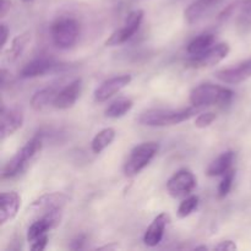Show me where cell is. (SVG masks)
<instances>
[{
	"instance_id": "obj_1",
	"label": "cell",
	"mask_w": 251,
	"mask_h": 251,
	"mask_svg": "<svg viewBox=\"0 0 251 251\" xmlns=\"http://www.w3.org/2000/svg\"><path fill=\"white\" fill-rule=\"evenodd\" d=\"M201 108L193 105L191 108L181 110L172 109H149L141 113L139 117V123L144 126L151 127H163L171 125H178L180 123L186 122L194 115L200 113Z\"/></svg>"
},
{
	"instance_id": "obj_2",
	"label": "cell",
	"mask_w": 251,
	"mask_h": 251,
	"mask_svg": "<svg viewBox=\"0 0 251 251\" xmlns=\"http://www.w3.org/2000/svg\"><path fill=\"white\" fill-rule=\"evenodd\" d=\"M43 147V137L42 135H36L32 137L11 159L6 163V166L2 169V178L11 179L15 176L24 173L29 164L36 159L39 152Z\"/></svg>"
},
{
	"instance_id": "obj_3",
	"label": "cell",
	"mask_w": 251,
	"mask_h": 251,
	"mask_svg": "<svg viewBox=\"0 0 251 251\" xmlns=\"http://www.w3.org/2000/svg\"><path fill=\"white\" fill-rule=\"evenodd\" d=\"M234 92L223 86L202 83L190 92V102L195 107L202 108L208 105H226L232 102Z\"/></svg>"
},
{
	"instance_id": "obj_4",
	"label": "cell",
	"mask_w": 251,
	"mask_h": 251,
	"mask_svg": "<svg viewBox=\"0 0 251 251\" xmlns=\"http://www.w3.org/2000/svg\"><path fill=\"white\" fill-rule=\"evenodd\" d=\"M51 41L59 49H70L80 36V25L74 17H60L50 27Z\"/></svg>"
},
{
	"instance_id": "obj_5",
	"label": "cell",
	"mask_w": 251,
	"mask_h": 251,
	"mask_svg": "<svg viewBox=\"0 0 251 251\" xmlns=\"http://www.w3.org/2000/svg\"><path fill=\"white\" fill-rule=\"evenodd\" d=\"M159 145L154 141L144 142L135 147L130 152L129 158L126 159L124 164V173L125 176L131 178V176H137L145 167L150 164V162L154 158L158 153Z\"/></svg>"
},
{
	"instance_id": "obj_6",
	"label": "cell",
	"mask_w": 251,
	"mask_h": 251,
	"mask_svg": "<svg viewBox=\"0 0 251 251\" xmlns=\"http://www.w3.org/2000/svg\"><path fill=\"white\" fill-rule=\"evenodd\" d=\"M144 16L145 12L142 11V10H134V11L130 12V14L127 15L126 20H125L124 26L110 34L109 38L105 41V46H120V44L129 41V39L139 31L140 26H141L142 24V20H144Z\"/></svg>"
},
{
	"instance_id": "obj_7",
	"label": "cell",
	"mask_w": 251,
	"mask_h": 251,
	"mask_svg": "<svg viewBox=\"0 0 251 251\" xmlns=\"http://www.w3.org/2000/svg\"><path fill=\"white\" fill-rule=\"evenodd\" d=\"M230 48L228 43H220L217 46L211 47L205 53L200 54V55L191 56L188 61H186V66L194 69H202V68H210V66L217 65L218 63L227 58L229 54Z\"/></svg>"
},
{
	"instance_id": "obj_8",
	"label": "cell",
	"mask_w": 251,
	"mask_h": 251,
	"mask_svg": "<svg viewBox=\"0 0 251 251\" xmlns=\"http://www.w3.org/2000/svg\"><path fill=\"white\" fill-rule=\"evenodd\" d=\"M196 188V178L188 169H181L167 181V190L173 198H184L193 193Z\"/></svg>"
},
{
	"instance_id": "obj_9",
	"label": "cell",
	"mask_w": 251,
	"mask_h": 251,
	"mask_svg": "<svg viewBox=\"0 0 251 251\" xmlns=\"http://www.w3.org/2000/svg\"><path fill=\"white\" fill-rule=\"evenodd\" d=\"M24 125V113L20 108L1 107L0 112V137L4 141Z\"/></svg>"
},
{
	"instance_id": "obj_10",
	"label": "cell",
	"mask_w": 251,
	"mask_h": 251,
	"mask_svg": "<svg viewBox=\"0 0 251 251\" xmlns=\"http://www.w3.org/2000/svg\"><path fill=\"white\" fill-rule=\"evenodd\" d=\"M64 68H65L64 64L56 63L50 58H38L26 64L21 70L20 76L22 78H33L44 76L49 73H56V71L63 70Z\"/></svg>"
},
{
	"instance_id": "obj_11",
	"label": "cell",
	"mask_w": 251,
	"mask_h": 251,
	"mask_svg": "<svg viewBox=\"0 0 251 251\" xmlns=\"http://www.w3.org/2000/svg\"><path fill=\"white\" fill-rule=\"evenodd\" d=\"M66 198L65 194L63 193H50L44 194V195L39 196L37 200H34L31 203V210L33 212L41 213L42 216L48 215V213L56 212V211L63 210L64 205H65Z\"/></svg>"
},
{
	"instance_id": "obj_12",
	"label": "cell",
	"mask_w": 251,
	"mask_h": 251,
	"mask_svg": "<svg viewBox=\"0 0 251 251\" xmlns=\"http://www.w3.org/2000/svg\"><path fill=\"white\" fill-rule=\"evenodd\" d=\"M215 76L221 82L229 83V85H238V83L244 82L251 78V58L238 64L237 66L216 71Z\"/></svg>"
},
{
	"instance_id": "obj_13",
	"label": "cell",
	"mask_w": 251,
	"mask_h": 251,
	"mask_svg": "<svg viewBox=\"0 0 251 251\" xmlns=\"http://www.w3.org/2000/svg\"><path fill=\"white\" fill-rule=\"evenodd\" d=\"M132 80V76L126 74V75H119L115 77L109 78V80L104 81L97 90L95 91V100L96 102H105L113 96L119 93L123 88L126 87Z\"/></svg>"
},
{
	"instance_id": "obj_14",
	"label": "cell",
	"mask_w": 251,
	"mask_h": 251,
	"mask_svg": "<svg viewBox=\"0 0 251 251\" xmlns=\"http://www.w3.org/2000/svg\"><path fill=\"white\" fill-rule=\"evenodd\" d=\"M81 92H82V80L76 78L59 91L53 105L58 109H69V108L74 107L76 100L80 97Z\"/></svg>"
},
{
	"instance_id": "obj_15",
	"label": "cell",
	"mask_w": 251,
	"mask_h": 251,
	"mask_svg": "<svg viewBox=\"0 0 251 251\" xmlns=\"http://www.w3.org/2000/svg\"><path fill=\"white\" fill-rule=\"evenodd\" d=\"M21 206V198L16 191L2 193L0 195V225L10 222L16 217Z\"/></svg>"
},
{
	"instance_id": "obj_16",
	"label": "cell",
	"mask_w": 251,
	"mask_h": 251,
	"mask_svg": "<svg viewBox=\"0 0 251 251\" xmlns=\"http://www.w3.org/2000/svg\"><path fill=\"white\" fill-rule=\"evenodd\" d=\"M168 222L169 216L167 215V213H159V215L152 221V223L150 225V227L147 228L144 235V243L147 247L153 248L161 243Z\"/></svg>"
},
{
	"instance_id": "obj_17",
	"label": "cell",
	"mask_w": 251,
	"mask_h": 251,
	"mask_svg": "<svg viewBox=\"0 0 251 251\" xmlns=\"http://www.w3.org/2000/svg\"><path fill=\"white\" fill-rule=\"evenodd\" d=\"M222 0H196L191 2L184 11V17L189 25H194L206 16Z\"/></svg>"
},
{
	"instance_id": "obj_18",
	"label": "cell",
	"mask_w": 251,
	"mask_h": 251,
	"mask_svg": "<svg viewBox=\"0 0 251 251\" xmlns=\"http://www.w3.org/2000/svg\"><path fill=\"white\" fill-rule=\"evenodd\" d=\"M235 153L233 151L223 152L221 156H218L207 168L208 176H220L227 173L229 169H232V164L234 162Z\"/></svg>"
},
{
	"instance_id": "obj_19",
	"label": "cell",
	"mask_w": 251,
	"mask_h": 251,
	"mask_svg": "<svg viewBox=\"0 0 251 251\" xmlns=\"http://www.w3.org/2000/svg\"><path fill=\"white\" fill-rule=\"evenodd\" d=\"M59 91L55 87H46L37 91L31 98V107L36 112H41L49 104H54L56 95Z\"/></svg>"
},
{
	"instance_id": "obj_20",
	"label": "cell",
	"mask_w": 251,
	"mask_h": 251,
	"mask_svg": "<svg viewBox=\"0 0 251 251\" xmlns=\"http://www.w3.org/2000/svg\"><path fill=\"white\" fill-rule=\"evenodd\" d=\"M215 43V36L211 33H203L200 34L199 37L194 38L193 41L189 43L188 50L189 55L190 56H196V55H200V54L205 53L206 50L211 48Z\"/></svg>"
},
{
	"instance_id": "obj_21",
	"label": "cell",
	"mask_w": 251,
	"mask_h": 251,
	"mask_svg": "<svg viewBox=\"0 0 251 251\" xmlns=\"http://www.w3.org/2000/svg\"><path fill=\"white\" fill-rule=\"evenodd\" d=\"M115 136H117V132H115V130L113 129V127H105V129L100 130V131L93 137L92 144H91L93 153L98 154L102 151H104L108 146L112 145Z\"/></svg>"
},
{
	"instance_id": "obj_22",
	"label": "cell",
	"mask_w": 251,
	"mask_h": 251,
	"mask_svg": "<svg viewBox=\"0 0 251 251\" xmlns=\"http://www.w3.org/2000/svg\"><path fill=\"white\" fill-rule=\"evenodd\" d=\"M31 41V33L29 32H24V33L19 34L12 39L11 46L9 47L6 51V59L9 61H15L22 55V53L26 49L27 44Z\"/></svg>"
},
{
	"instance_id": "obj_23",
	"label": "cell",
	"mask_w": 251,
	"mask_h": 251,
	"mask_svg": "<svg viewBox=\"0 0 251 251\" xmlns=\"http://www.w3.org/2000/svg\"><path fill=\"white\" fill-rule=\"evenodd\" d=\"M134 107V102L129 98H119V100H114L110 103L104 110V114L107 118H112V119H118V118L124 117L126 113L131 110Z\"/></svg>"
},
{
	"instance_id": "obj_24",
	"label": "cell",
	"mask_w": 251,
	"mask_h": 251,
	"mask_svg": "<svg viewBox=\"0 0 251 251\" xmlns=\"http://www.w3.org/2000/svg\"><path fill=\"white\" fill-rule=\"evenodd\" d=\"M235 12L251 17V0H237V1L232 2L221 12L220 19H228V17L233 16Z\"/></svg>"
},
{
	"instance_id": "obj_25",
	"label": "cell",
	"mask_w": 251,
	"mask_h": 251,
	"mask_svg": "<svg viewBox=\"0 0 251 251\" xmlns=\"http://www.w3.org/2000/svg\"><path fill=\"white\" fill-rule=\"evenodd\" d=\"M199 205V198L195 195H191L189 198H186L183 202L179 205L178 211H176V215L179 218H186L188 216H190L191 213L195 211V208Z\"/></svg>"
},
{
	"instance_id": "obj_26",
	"label": "cell",
	"mask_w": 251,
	"mask_h": 251,
	"mask_svg": "<svg viewBox=\"0 0 251 251\" xmlns=\"http://www.w3.org/2000/svg\"><path fill=\"white\" fill-rule=\"evenodd\" d=\"M222 181L220 183V186H218V196L221 199L226 198L228 194L230 193L233 186V181H234L235 178V171L234 169H229L226 174H223Z\"/></svg>"
},
{
	"instance_id": "obj_27",
	"label": "cell",
	"mask_w": 251,
	"mask_h": 251,
	"mask_svg": "<svg viewBox=\"0 0 251 251\" xmlns=\"http://www.w3.org/2000/svg\"><path fill=\"white\" fill-rule=\"evenodd\" d=\"M217 115L213 112H205L199 114V117L195 119V126L199 129H205L208 127L216 120Z\"/></svg>"
},
{
	"instance_id": "obj_28",
	"label": "cell",
	"mask_w": 251,
	"mask_h": 251,
	"mask_svg": "<svg viewBox=\"0 0 251 251\" xmlns=\"http://www.w3.org/2000/svg\"><path fill=\"white\" fill-rule=\"evenodd\" d=\"M47 245H48V235L44 234V235H42V237H39L38 239H36L32 242L31 250L42 251V250L46 249Z\"/></svg>"
},
{
	"instance_id": "obj_29",
	"label": "cell",
	"mask_w": 251,
	"mask_h": 251,
	"mask_svg": "<svg viewBox=\"0 0 251 251\" xmlns=\"http://www.w3.org/2000/svg\"><path fill=\"white\" fill-rule=\"evenodd\" d=\"M85 243H86V237L83 234H80V235H77V237H76L73 242H71L70 248L73 250H80V249H82L83 245H85Z\"/></svg>"
},
{
	"instance_id": "obj_30",
	"label": "cell",
	"mask_w": 251,
	"mask_h": 251,
	"mask_svg": "<svg viewBox=\"0 0 251 251\" xmlns=\"http://www.w3.org/2000/svg\"><path fill=\"white\" fill-rule=\"evenodd\" d=\"M237 249V244L233 240H225L221 242L220 244L216 245L215 250H235Z\"/></svg>"
},
{
	"instance_id": "obj_31",
	"label": "cell",
	"mask_w": 251,
	"mask_h": 251,
	"mask_svg": "<svg viewBox=\"0 0 251 251\" xmlns=\"http://www.w3.org/2000/svg\"><path fill=\"white\" fill-rule=\"evenodd\" d=\"M0 32H1V47H5V44L7 43V39H9L10 29L7 25L4 24V22L0 25Z\"/></svg>"
},
{
	"instance_id": "obj_32",
	"label": "cell",
	"mask_w": 251,
	"mask_h": 251,
	"mask_svg": "<svg viewBox=\"0 0 251 251\" xmlns=\"http://www.w3.org/2000/svg\"><path fill=\"white\" fill-rule=\"evenodd\" d=\"M10 7H11L10 0H0V17L1 19L6 16L7 12L10 11Z\"/></svg>"
},
{
	"instance_id": "obj_33",
	"label": "cell",
	"mask_w": 251,
	"mask_h": 251,
	"mask_svg": "<svg viewBox=\"0 0 251 251\" xmlns=\"http://www.w3.org/2000/svg\"><path fill=\"white\" fill-rule=\"evenodd\" d=\"M118 249V244H110V245H104V247L98 248V250H114Z\"/></svg>"
},
{
	"instance_id": "obj_34",
	"label": "cell",
	"mask_w": 251,
	"mask_h": 251,
	"mask_svg": "<svg viewBox=\"0 0 251 251\" xmlns=\"http://www.w3.org/2000/svg\"><path fill=\"white\" fill-rule=\"evenodd\" d=\"M200 249L207 250V247H198V248H196V250H200Z\"/></svg>"
},
{
	"instance_id": "obj_35",
	"label": "cell",
	"mask_w": 251,
	"mask_h": 251,
	"mask_svg": "<svg viewBox=\"0 0 251 251\" xmlns=\"http://www.w3.org/2000/svg\"><path fill=\"white\" fill-rule=\"evenodd\" d=\"M25 2H28V1H32V0H24Z\"/></svg>"
}]
</instances>
